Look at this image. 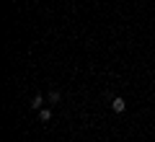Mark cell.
I'll use <instances>...</instances> for the list:
<instances>
[{"instance_id": "obj_1", "label": "cell", "mask_w": 155, "mask_h": 142, "mask_svg": "<svg viewBox=\"0 0 155 142\" xmlns=\"http://www.w3.org/2000/svg\"><path fill=\"white\" fill-rule=\"evenodd\" d=\"M111 109H114L116 114H122V111L127 109V101H124V98H114V101H111Z\"/></svg>"}, {"instance_id": "obj_2", "label": "cell", "mask_w": 155, "mask_h": 142, "mask_svg": "<svg viewBox=\"0 0 155 142\" xmlns=\"http://www.w3.org/2000/svg\"><path fill=\"white\" fill-rule=\"evenodd\" d=\"M41 104H44V98H41V96H34V98H31V104H28V106H31L34 111H41Z\"/></svg>"}, {"instance_id": "obj_3", "label": "cell", "mask_w": 155, "mask_h": 142, "mask_svg": "<svg viewBox=\"0 0 155 142\" xmlns=\"http://www.w3.org/2000/svg\"><path fill=\"white\" fill-rule=\"evenodd\" d=\"M47 101H49V104H57V101H60V91H49L47 93Z\"/></svg>"}, {"instance_id": "obj_4", "label": "cell", "mask_w": 155, "mask_h": 142, "mask_svg": "<svg viewBox=\"0 0 155 142\" xmlns=\"http://www.w3.org/2000/svg\"><path fill=\"white\" fill-rule=\"evenodd\" d=\"M39 119H41V121H49L52 119V111L49 109H41V111H39Z\"/></svg>"}]
</instances>
